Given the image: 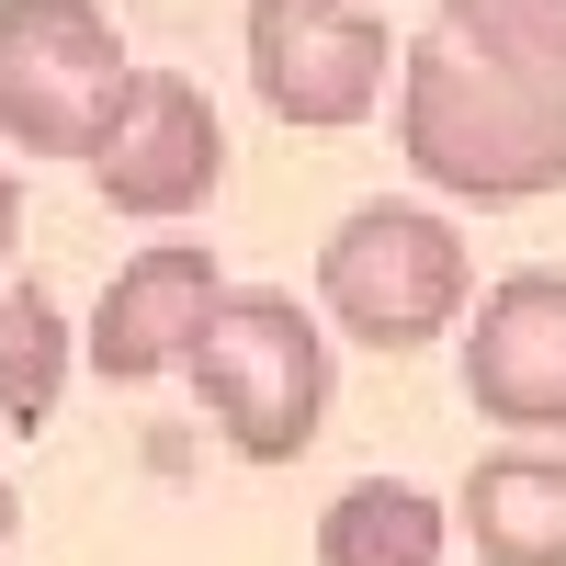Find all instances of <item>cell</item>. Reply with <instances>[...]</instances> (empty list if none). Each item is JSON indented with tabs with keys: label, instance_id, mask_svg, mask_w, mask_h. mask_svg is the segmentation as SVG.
Wrapping results in <instances>:
<instances>
[{
	"label": "cell",
	"instance_id": "12",
	"mask_svg": "<svg viewBox=\"0 0 566 566\" xmlns=\"http://www.w3.org/2000/svg\"><path fill=\"white\" fill-rule=\"evenodd\" d=\"M12 239H23V181L0 170V261H12Z\"/></svg>",
	"mask_w": 566,
	"mask_h": 566
},
{
	"label": "cell",
	"instance_id": "8",
	"mask_svg": "<svg viewBox=\"0 0 566 566\" xmlns=\"http://www.w3.org/2000/svg\"><path fill=\"white\" fill-rule=\"evenodd\" d=\"M216 295H227L216 250H193V239L136 250V261L103 283V306H91V328H80V363L103 374V386H159V374H181V363H193V340H205Z\"/></svg>",
	"mask_w": 566,
	"mask_h": 566
},
{
	"label": "cell",
	"instance_id": "3",
	"mask_svg": "<svg viewBox=\"0 0 566 566\" xmlns=\"http://www.w3.org/2000/svg\"><path fill=\"white\" fill-rule=\"evenodd\" d=\"M476 306V250L442 205H352L317 239V317L363 352H431Z\"/></svg>",
	"mask_w": 566,
	"mask_h": 566
},
{
	"label": "cell",
	"instance_id": "6",
	"mask_svg": "<svg viewBox=\"0 0 566 566\" xmlns=\"http://www.w3.org/2000/svg\"><path fill=\"white\" fill-rule=\"evenodd\" d=\"M91 181H103L114 216H148V227L216 205V181H227V125H216V103H205V80H193V69H125L114 125H103V148H91Z\"/></svg>",
	"mask_w": 566,
	"mask_h": 566
},
{
	"label": "cell",
	"instance_id": "13",
	"mask_svg": "<svg viewBox=\"0 0 566 566\" xmlns=\"http://www.w3.org/2000/svg\"><path fill=\"white\" fill-rule=\"evenodd\" d=\"M0 555H12V476H0Z\"/></svg>",
	"mask_w": 566,
	"mask_h": 566
},
{
	"label": "cell",
	"instance_id": "9",
	"mask_svg": "<svg viewBox=\"0 0 566 566\" xmlns=\"http://www.w3.org/2000/svg\"><path fill=\"white\" fill-rule=\"evenodd\" d=\"M453 522L476 533L488 566H566V453L555 442H499L464 464Z\"/></svg>",
	"mask_w": 566,
	"mask_h": 566
},
{
	"label": "cell",
	"instance_id": "2",
	"mask_svg": "<svg viewBox=\"0 0 566 566\" xmlns=\"http://www.w3.org/2000/svg\"><path fill=\"white\" fill-rule=\"evenodd\" d=\"M193 408L216 419V442L239 464H295L328 431V317L272 295V283H227L205 340H193Z\"/></svg>",
	"mask_w": 566,
	"mask_h": 566
},
{
	"label": "cell",
	"instance_id": "5",
	"mask_svg": "<svg viewBox=\"0 0 566 566\" xmlns=\"http://www.w3.org/2000/svg\"><path fill=\"white\" fill-rule=\"evenodd\" d=\"M250 91L283 114V125H363L397 80V34L374 0H250Z\"/></svg>",
	"mask_w": 566,
	"mask_h": 566
},
{
	"label": "cell",
	"instance_id": "10",
	"mask_svg": "<svg viewBox=\"0 0 566 566\" xmlns=\"http://www.w3.org/2000/svg\"><path fill=\"white\" fill-rule=\"evenodd\" d=\"M453 510L408 476H363L317 510V566H442Z\"/></svg>",
	"mask_w": 566,
	"mask_h": 566
},
{
	"label": "cell",
	"instance_id": "4",
	"mask_svg": "<svg viewBox=\"0 0 566 566\" xmlns=\"http://www.w3.org/2000/svg\"><path fill=\"white\" fill-rule=\"evenodd\" d=\"M125 69V23L103 0H0V136L23 159H91Z\"/></svg>",
	"mask_w": 566,
	"mask_h": 566
},
{
	"label": "cell",
	"instance_id": "1",
	"mask_svg": "<svg viewBox=\"0 0 566 566\" xmlns=\"http://www.w3.org/2000/svg\"><path fill=\"white\" fill-rule=\"evenodd\" d=\"M397 159L476 216L566 193V0H442L397 45Z\"/></svg>",
	"mask_w": 566,
	"mask_h": 566
},
{
	"label": "cell",
	"instance_id": "11",
	"mask_svg": "<svg viewBox=\"0 0 566 566\" xmlns=\"http://www.w3.org/2000/svg\"><path fill=\"white\" fill-rule=\"evenodd\" d=\"M69 374H80V328H69V306L34 295V283H12V295H0V419L34 442L45 419H57V397H69Z\"/></svg>",
	"mask_w": 566,
	"mask_h": 566
},
{
	"label": "cell",
	"instance_id": "7",
	"mask_svg": "<svg viewBox=\"0 0 566 566\" xmlns=\"http://www.w3.org/2000/svg\"><path fill=\"white\" fill-rule=\"evenodd\" d=\"M464 397L510 442H566V272H499L464 306Z\"/></svg>",
	"mask_w": 566,
	"mask_h": 566
}]
</instances>
